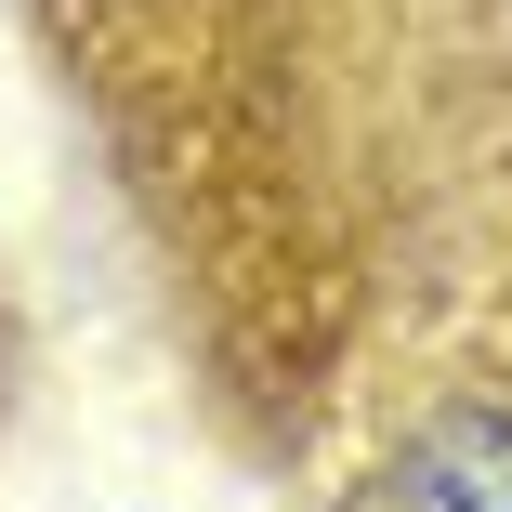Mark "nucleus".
<instances>
[{
    "instance_id": "f257e3e1",
    "label": "nucleus",
    "mask_w": 512,
    "mask_h": 512,
    "mask_svg": "<svg viewBox=\"0 0 512 512\" xmlns=\"http://www.w3.org/2000/svg\"><path fill=\"white\" fill-rule=\"evenodd\" d=\"M394 512H512V447L499 434H434L421 460H407Z\"/></svg>"
}]
</instances>
